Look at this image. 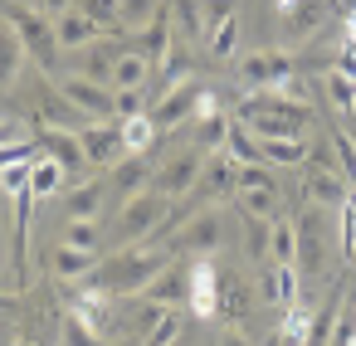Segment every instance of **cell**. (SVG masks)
<instances>
[{
	"mask_svg": "<svg viewBox=\"0 0 356 346\" xmlns=\"http://www.w3.org/2000/svg\"><path fill=\"white\" fill-rule=\"evenodd\" d=\"M322 88H327V103H332L337 113H351V103H356V79H351L346 69H327Z\"/></svg>",
	"mask_w": 356,
	"mask_h": 346,
	"instance_id": "36",
	"label": "cell"
},
{
	"mask_svg": "<svg viewBox=\"0 0 356 346\" xmlns=\"http://www.w3.org/2000/svg\"><path fill=\"white\" fill-rule=\"evenodd\" d=\"M171 346H191V336H176V341H171Z\"/></svg>",
	"mask_w": 356,
	"mask_h": 346,
	"instance_id": "55",
	"label": "cell"
},
{
	"mask_svg": "<svg viewBox=\"0 0 356 346\" xmlns=\"http://www.w3.org/2000/svg\"><path fill=\"white\" fill-rule=\"evenodd\" d=\"M54 88H59V98H69L88 122H113L118 117V88H108V83H93V79H83V74H54Z\"/></svg>",
	"mask_w": 356,
	"mask_h": 346,
	"instance_id": "4",
	"label": "cell"
},
{
	"mask_svg": "<svg viewBox=\"0 0 356 346\" xmlns=\"http://www.w3.org/2000/svg\"><path fill=\"white\" fill-rule=\"evenodd\" d=\"M152 176H156L152 156H122L118 166H108V195H122V200H132V195L152 190Z\"/></svg>",
	"mask_w": 356,
	"mask_h": 346,
	"instance_id": "12",
	"label": "cell"
},
{
	"mask_svg": "<svg viewBox=\"0 0 356 346\" xmlns=\"http://www.w3.org/2000/svg\"><path fill=\"white\" fill-rule=\"evenodd\" d=\"M69 6H74V0H35V10H40V15H49V20H59Z\"/></svg>",
	"mask_w": 356,
	"mask_h": 346,
	"instance_id": "50",
	"label": "cell"
},
{
	"mask_svg": "<svg viewBox=\"0 0 356 346\" xmlns=\"http://www.w3.org/2000/svg\"><path fill=\"white\" fill-rule=\"evenodd\" d=\"M59 244H69V249H83V254H98V244H103V229H98V220H64V229H59Z\"/></svg>",
	"mask_w": 356,
	"mask_h": 346,
	"instance_id": "33",
	"label": "cell"
},
{
	"mask_svg": "<svg viewBox=\"0 0 356 346\" xmlns=\"http://www.w3.org/2000/svg\"><path fill=\"white\" fill-rule=\"evenodd\" d=\"M322 20H327V0H298L283 15V30H288V40H307Z\"/></svg>",
	"mask_w": 356,
	"mask_h": 346,
	"instance_id": "24",
	"label": "cell"
},
{
	"mask_svg": "<svg viewBox=\"0 0 356 346\" xmlns=\"http://www.w3.org/2000/svg\"><path fill=\"white\" fill-rule=\"evenodd\" d=\"M220 346H254V341H249V331H239V327H229V331L220 336Z\"/></svg>",
	"mask_w": 356,
	"mask_h": 346,
	"instance_id": "51",
	"label": "cell"
},
{
	"mask_svg": "<svg viewBox=\"0 0 356 346\" xmlns=\"http://www.w3.org/2000/svg\"><path fill=\"white\" fill-rule=\"evenodd\" d=\"M20 64H25V44L6 20H0V83H10L20 74Z\"/></svg>",
	"mask_w": 356,
	"mask_h": 346,
	"instance_id": "35",
	"label": "cell"
},
{
	"mask_svg": "<svg viewBox=\"0 0 356 346\" xmlns=\"http://www.w3.org/2000/svg\"><path fill=\"white\" fill-rule=\"evenodd\" d=\"M152 74H156V64L147 54H137V49H122L113 59V88H147Z\"/></svg>",
	"mask_w": 356,
	"mask_h": 346,
	"instance_id": "22",
	"label": "cell"
},
{
	"mask_svg": "<svg viewBox=\"0 0 356 346\" xmlns=\"http://www.w3.org/2000/svg\"><path fill=\"white\" fill-rule=\"evenodd\" d=\"M79 137H83V156H88L93 171H108V166H118L122 156H132L127 142H122V122H88Z\"/></svg>",
	"mask_w": 356,
	"mask_h": 346,
	"instance_id": "8",
	"label": "cell"
},
{
	"mask_svg": "<svg viewBox=\"0 0 356 346\" xmlns=\"http://www.w3.org/2000/svg\"><path fill=\"white\" fill-rule=\"evenodd\" d=\"M229 127H234V122H229L225 113H215V117H200V122H195V147H200L205 156L225 151V147H229Z\"/></svg>",
	"mask_w": 356,
	"mask_h": 346,
	"instance_id": "31",
	"label": "cell"
},
{
	"mask_svg": "<svg viewBox=\"0 0 356 346\" xmlns=\"http://www.w3.org/2000/svg\"><path fill=\"white\" fill-rule=\"evenodd\" d=\"M35 142H40V156L59 161L69 176L93 171V166H88V156H83V137H79V132H69V127H40V132H35Z\"/></svg>",
	"mask_w": 356,
	"mask_h": 346,
	"instance_id": "9",
	"label": "cell"
},
{
	"mask_svg": "<svg viewBox=\"0 0 356 346\" xmlns=\"http://www.w3.org/2000/svg\"><path fill=\"white\" fill-rule=\"evenodd\" d=\"M234 210L259 215V220H283V195L278 190H244V195H234Z\"/></svg>",
	"mask_w": 356,
	"mask_h": 346,
	"instance_id": "32",
	"label": "cell"
},
{
	"mask_svg": "<svg viewBox=\"0 0 356 346\" xmlns=\"http://www.w3.org/2000/svg\"><path fill=\"white\" fill-rule=\"evenodd\" d=\"M341 117H346V137L356 142V103H351V113H341Z\"/></svg>",
	"mask_w": 356,
	"mask_h": 346,
	"instance_id": "52",
	"label": "cell"
},
{
	"mask_svg": "<svg viewBox=\"0 0 356 346\" xmlns=\"http://www.w3.org/2000/svg\"><path fill=\"white\" fill-rule=\"evenodd\" d=\"M108 30L98 25V20H88L79 6H69L59 20H54V40H59V49H88V44H98Z\"/></svg>",
	"mask_w": 356,
	"mask_h": 346,
	"instance_id": "15",
	"label": "cell"
},
{
	"mask_svg": "<svg viewBox=\"0 0 356 346\" xmlns=\"http://www.w3.org/2000/svg\"><path fill=\"white\" fill-rule=\"evenodd\" d=\"M6 25L20 35L25 54H30L40 69L59 74V40H54V20H49V15H40L35 6H6Z\"/></svg>",
	"mask_w": 356,
	"mask_h": 346,
	"instance_id": "3",
	"label": "cell"
},
{
	"mask_svg": "<svg viewBox=\"0 0 356 346\" xmlns=\"http://www.w3.org/2000/svg\"><path fill=\"white\" fill-rule=\"evenodd\" d=\"M176 263V249L171 244H152V239H142V244H122L118 254H108V258H98L83 278H74V288H93V293H113V297H137V293H147L152 288V278H161V268H171Z\"/></svg>",
	"mask_w": 356,
	"mask_h": 346,
	"instance_id": "1",
	"label": "cell"
},
{
	"mask_svg": "<svg viewBox=\"0 0 356 346\" xmlns=\"http://www.w3.org/2000/svg\"><path fill=\"white\" fill-rule=\"evenodd\" d=\"M244 190H278V181H273V171H268L264 161L234 166V195H244Z\"/></svg>",
	"mask_w": 356,
	"mask_h": 346,
	"instance_id": "38",
	"label": "cell"
},
{
	"mask_svg": "<svg viewBox=\"0 0 356 346\" xmlns=\"http://www.w3.org/2000/svg\"><path fill=\"white\" fill-rule=\"evenodd\" d=\"M64 176H69V171H64L59 161L40 156V161L30 166V195H35V200H49V195H59V190H64Z\"/></svg>",
	"mask_w": 356,
	"mask_h": 346,
	"instance_id": "28",
	"label": "cell"
},
{
	"mask_svg": "<svg viewBox=\"0 0 356 346\" xmlns=\"http://www.w3.org/2000/svg\"><path fill=\"white\" fill-rule=\"evenodd\" d=\"M332 6H337V10H341V15H346V20H351V15H356V0H332Z\"/></svg>",
	"mask_w": 356,
	"mask_h": 346,
	"instance_id": "53",
	"label": "cell"
},
{
	"mask_svg": "<svg viewBox=\"0 0 356 346\" xmlns=\"http://www.w3.org/2000/svg\"><path fill=\"white\" fill-rule=\"evenodd\" d=\"M239 229H244V254L268 263V239H273V220H259V215H244L239 210Z\"/></svg>",
	"mask_w": 356,
	"mask_h": 346,
	"instance_id": "29",
	"label": "cell"
},
{
	"mask_svg": "<svg viewBox=\"0 0 356 346\" xmlns=\"http://www.w3.org/2000/svg\"><path fill=\"white\" fill-rule=\"evenodd\" d=\"M166 312H171L166 302H152V297H147V302L137 307V317H132V331H137V341H142V336H147V331H152V327H156Z\"/></svg>",
	"mask_w": 356,
	"mask_h": 346,
	"instance_id": "44",
	"label": "cell"
},
{
	"mask_svg": "<svg viewBox=\"0 0 356 346\" xmlns=\"http://www.w3.org/2000/svg\"><path fill=\"white\" fill-rule=\"evenodd\" d=\"M176 254H195V258H210L220 244H225V215L215 205H200L186 224H176V234L166 239Z\"/></svg>",
	"mask_w": 356,
	"mask_h": 346,
	"instance_id": "6",
	"label": "cell"
},
{
	"mask_svg": "<svg viewBox=\"0 0 356 346\" xmlns=\"http://www.w3.org/2000/svg\"><path fill=\"white\" fill-rule=\"evenodd\" d=\"M200 93H205V83L200 79H191V83H176L171 93H161L147 113H152V122L161 127V132H171L176 122H186V117H195V103H200Z\"/></svg>",
	"mask_w": 356,
	"mask_h": 346,
	"instance_id": "11",
	"label": "cell"
},
{
	"mask_svg": "<svg viewBox=\"0 0 356 346\" xmlns=\"http://www.w3.org/2000/svg\"><path fill=\"white\" fill-rule=\"evenodd\" d=\"M337 215H341V258L356 263V190L337 205Z\"/></svg>",
	"mask_w": 356,
	"mask_h": 346,
	"instance_id": "42",
	"label": "cell"
},
{
	"mask_svg": "<svg viewBox=\"0 0 356 346\" xmlns=\"http://www.w3.org/2000/svg\"><path fill=\"white\" fill-rule=\"evenodd\" d=\"M341 302H346V297H341V288H332V293H327V302L312 312L307 346H327V341H332V331H337V317H341Z\"/></svg>",
	"mask_w": 356,
	"mask_h": 346,
	"instance_id": "26",
	"label": "cell"
},
{
	"mask_svg": "<svg viewBox=\"0 0 356 346\" xmlns=\"http://www.w3.org/2000/svg\"><path fill=\"white\" fill-rule=\"evenodd\" d=\"M156 137H161V127L152 122V113H137V117H122V142H127V151H132V156H152V147H156Z\"/></svg>",
	"mask_w": 356,
	"mask_h": 346,
	"instance_id": "25",
	"label": "cell"
},
{
	"mask_svg": "<svg viewBox=\"0 0 356 346\" xmlns=\"http://www.w3.org/2000/svg\"><path fill=\"white\" fill-rule=\"evenodd\" d=\"M15 346H35V341H15Z\"/></svg>",
	"mask_w": 356,
	"mask_h": 346,
	"instance_id": "56",
	"label": "cell"
},
{
	"mask_svg": "<svg viewBox=\"0 0 356 346\" xmlns=\"http://www.w3.org/2000/svg\"><path fill=\"white\" fill-rule=\"evenodd\" d=\"M273 6H278V15H288V10L298 6V0H273Z\"/></svg>",
	"mask_w": 356,
	"mask_h": 346,
	"instance_id": "54",
	"label": "cell"
},
{
	"mask_svg": "<svg viewBox=\"0 0 356 346\" xmlns=\"http://www.w3.org/2000/svg\"><path fill=\"white\" fill-rule=\"evenodd\" d=\"M200 171H205V151H200V147L176 151V156H171V161L152 176V190H156V195H166V200H186V195L195 190Z\"/></svg>",
	"mask_w": 356,
	"mask_h": 346,
	"instance_id": "7",
	"label": "cell"
},
{
	"mask_svg": "<svg viewBox=\"0 0 356 346\" xmlns=\"http://www.w3.org/2000/svg\"><path fill=\"white\" fill-rule=\"evenodd\" d=\"M298 263L307 273L322 268V205H307L298 215Z\"/></svg>",
	"mask_w": 356,
	"mask_h": 346,
	"instance_id": "19",
	"label": "cell"
},
{
	"mask_svg": "<svg viewBox=\"0 0 356 346\" xmlns=\"http://www.w3.org/2000/svg\"><path fill=\"white\" fill-rule=\"evenodd\" d=\"M171 6V25H176V40H205V15H200V0H166Z\"/></svg>",
	"mask_w": 356,
	"mask_h": 346,
	"instance_id": "27",
	"label": "cell"
},
{
	"mask_svg": "<svg viewBox=\"0 0 356 346\" xmlns=\"http://www.w3.org/2000/svg\"><path fill=\"white\" fill-rule=\"evenodd\" d=\"M312 103H298L278 88H249L239 98V122L254 137H307Z\"/></svg>",
	"mask_w": 356,
	"mask_h": 346,
	"instance_id": "2",
	"label": "cell"
},
{
	"mask_svg": "<svg viewBox=\"0 0 356 346\" xmlns=\"http://www.w3.org/2000/svg\"><path fill=\"white\" fill-rule=\"evenodd\" d=\"M93 263H98V254H83V249H69V244H54V258H49L54 278H64V283L83 278V273H88Z\"/></svg>",
	"mask_w": 356,
	"mask_h": 346,
	"instance_id": "30",
	"label": "cell"
},
{
	"mask_svg": "<svg viewBox=\"0 0 356 346\" xmlns=\"http://www.w3.org/2000/svg\"><path fill=\"white\" fill-rule=\"evenodd\" d=\"M186 307L195 317H220V273L210 258H195L191 263V293H186Z\"/></svg>",
	"mask_w": 356,
	"mask_h": 346,
	"instance_id": "13",
	"label": "cell"
},
{
	"mask_svg": "<svg viewBox=\"0 0 356 346\" xmlns=\"http://www.w3.org/2000/svg\"><path fill=\"white\" fill-rule=\"evenodd\" d=\"M259 142V156L264 166H302L307 161V137H254Z\"/></svg>",
	"mask_w": 356,
	"mask_h": 346,
	"instance_id": "20",
	"label": "cell"
},
{
	"mask_svg": "<svg viewBox=\"0 0 356 346\" xmlns=\"http://www.w3.org/2000/svg\"><path fill=\"white\" fill-rule=\"evenodd\" d=\"M35 151H40V142H35V137H25V142H10V147H0V171H6V166H15V161H35Z\"/></svg>",
	"mask_w": 356,
	"mask_h": 346,
	"instance_id": "46",
	"label": "cell"
},
{
	"mask_svg": "<svg viewBox=\"0 0 356 346\" xmlns=\"http://www.w3.org/2000/svg\"><path fill=\"white\" fill-rule=\"evenodd\" d=\"M191 195H195L200 205L234 195V161H229V151H215V156H205V171H200V181H195V190H191Z\"/></svg>",
	"mask_w": 356,
	"mask_h": 346,
	"instance_id": "14",
	"label": "cell"
},
{
	"mask_svg": "<svg viewBox=\"0 0 356 346\" xmlns=\"http://www.w3.org/2000/svg\"><path fill=\"white\" fill-rule=\"evenodd\" d=\"M205 54L215 64H229L239 54V15H229V20H220V25L205 30Z\"/></svg>",
	"mask_w": 356,
	"mask_h": 346,
	"instance_id": "23",
	"label": "cell"
},
{
	"mask_svg": "<svg viewBox=\"0 0 356 346\" xmlns=\"http://www.w3.org/2000/svg\"><path fill=\"white\" fill-rule=\"evenodd\" d=\"M74 6H79L88 20H98L108 35H122V0H74Z\"/></svg>",
	"mask_w": 356,
	"mask_h": 346,
	"instance_id": "37",
	"label": "cell"
},
{
	"mask_svg": "<svg viewBox=\"0 0 356 346\" xmlns=\"http://www.w3.org/2000/svg\"><path fill=\"white\" fill-rule=\"evenodd\" d=\"M259 297L268 302V307H288V302H298V263H264V273H259Z\"/></svg>",
	"mask_w": 356,
	"mask_h": 346,
	"instance_id": "16",
	"label": "cell"
},
{
	"mask_svg": "<svg viewBox=\"0 0 356 346\" xmlns=\"http://www.w3.org/2000/svg\"><path fill=\"white\" fill-rule=\"evenodd\" d=\"M25 137H30V132H25V122H10V117L0 122V147H10V142H25Z\"/></svg>",
	"mask_w": 356,
	"mask_h": 346,
	"instance_id": "49",
	"label": "cell"
},
{
	"mask_svg": "<svg viewBox=\"0 0 356 346\" xmlns=\"http://www.w3.org/2000/svg\"><path fill=\"white\" fill-rule=\"evenodd\" d=\"M166 205H171V200L156 195V190H142V195L122 200V210H118V220H113V239H122V244L152 239L156 224H161V215H166Z\"/></svg>",
	"mask_w": 356,
	"mask_h": 346,
	"instance_id": "5",
	"label": "cell"
},
{
	"mask_svg": "<svg viewBox=\"0 0 356 346\" xmlns=\"http://www.w3.org/2000/svg\"><path fill=\"white\" fill-rule=\"evenodd\" d=\"M332 151H337V171L346 176V186H356V142L346 137V127H332Z\"/></svg>",
	"mask_w": 356,
	"mask_h": 346,
	"instance_id": "41",
	"label": "cell"
},
{
	"mask_svg": "<svg viewBox=\"0 0 356 346\" xmlns=\"http://www.w3.org/2000/svg\"><path fill=\"white\" fill-rule=\"evenodd\" d=\"M351 307H356V297H351Z\"/></svg>",
	"mask_w": 356,
	"mask_h": 346,
	"instance_id": "57",
	"label": "cell"
},
{
	"mask_svg": "<svg viewBox=\"0 0 356 346\" xmlns=\"http://www.w3.org/2000/svg\"><path fill=\"white\" fill-rule=\"evenodd\" d=\"M103 200H108V176H88L64 195V220H98Z\"/></svg>",
	"mask_w": 356,
	"mask_h": 346,
	"instance_id": "18",
	"label": "cell"
},
{
	"mask_svg": "<svg viewBox=\"0 0 356 346\" xmlns=\"http://www.w3.org/2000/svg\"><path fill=\"white\" fill-rule=\"evenodd\" d=\"M268 258L273 263H298V220H273V239H268Z\"/></svg>",
	"mask_w": 356,
	"mask_h": 346,
	"instance_id": "34",
	"label": "cell"
},
{
	"mask_svg": "<svg viewBox=\"0 0 356 346\" xmlns=\"http://www.w3.org/2000/svg\"><path fill=\"white\" fill-rule=\"evenodd\" d=\"M161 6H166V0H122V30H132V35L147 30Z\"/></svg>",
	"mask_w": 356,
	"mask_h": 346,
	"instance_id": "39",
	"label": "cell"
},
{
	"mask_svg": "<svg viewBox=\"0 0 356 346\" xmlns=\"http://www.w3.org/2000/svg\"><path fill=\"white\" fill-rule=\"evenodd\" d=\"M186 293H191V268L171 263V268H161V278H152V288H147L142 297L166 302V307H186Z\"/></svg>",
	"mask_w": 356,
	"mask_h": 346,
	"instance_id": "21",
	"label": "cell"
},
{
	"mask_svg": "<svg viewBox=\"0 0 356 346\" xmlns=\"http://www.w3.org/2000/svg\"><path fill=\"white\" fill-rule=\"evenodd\" d=\"M30 166H35V161H15V166H6V171H0V190H6V195L30 190Z\"/></svg>",
	"mask_w": 356,
	"mask_h": 346,
	"instance_id": "45",
	"label": "cell"
},
{
	"mask_svg": "<svg viewBox=\"0 0 356 346\" xmlns=\"http://www.w3.org/2000/svg\"><path fill=\"white\" fill-rule=\"evenodd\" d=\"M239 79L249 88H278L283 79H293V54L288 49H259L239 59Z\"/></svg>",
	"mask_w": 356,
	"mask_h": 346,
	"instance_id": "10",
	"label": "cell"
},
{
	"mask_svg": "<svg viewBox=\"0 0 356 346\" xmlns=\"http://www.w3.org/2000/svg\"><path fill=\"white\" fill-rule=\"evenodd\" d=\"M64 346H108V336L93 331L79 312H64Z\"/></svg>",
	"mask_w": 356,
	"mask_h": 346,
	"instance_id": "40",
	"label": "cell"
},
{
	"mask_svg": "<svg viewBox=\"0 0 356 346\" xmlns=\"http://www.w3.org/2000/svg\"><path fill=\"white\" fill-rule=\"evenodd\" d=\"M302 195H307V205H322V210H332V205H341V200L351 195V186H346V176H341V171H322V166H307Z\"/></svg>",
	"mask_w": 356,
	"mask_h": 346,
	"instance_id": "17",
	"label": "cell"
},
{
	"mask_svg": "<svg viewBox=\"0 0 356 346\" xmlns=\"http://www.w3.org/2000/svg\"><path fill=\"white\" fill-rule=\"evenodd\" d=\"M327 346H356V307H341L337 331H332V341H327Z\"/></svg>",
	"mask_w": 356,
	"mask_h": 346,
	"instance_id": "48",
	"label": "cell"
},
{
	"mask_svg": "<svg viewBox=\"0 0 356 346\" xmlns=\"http://www.w3.org/2000/svg\"><path fill=\"white\" fill-rule=\"evenodd\" d=\"M200 15H205V30H210V25L239 15V0H200Z\"/></svg>",
	"mask_w": 356,
	"mask_h": 346,
	"instance_id": "47",
	"label": "cell"
},
{
	"mask_svg": "<svg viewBox=\"0 0 356 346\" xmlns=\"http://www.w3.org/2000/svg\"><path fill=\"white\" fill-rule=\"evenodd\" d=\"M176 336H181V312L171 307V312H166V317H161V322H156L147 336H142V346H171Z\"/></svg>",
	"mask_w": 356,
	"mask_h": 346,
	"instance_id": "43",
	"label": "cell"
}]
</instances>
